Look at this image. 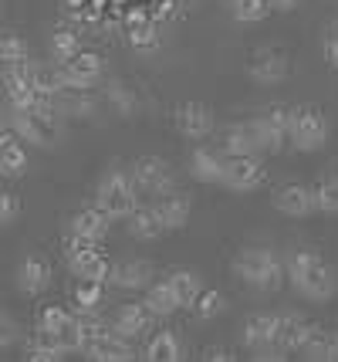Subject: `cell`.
<instances>
[{"label":"cell","mask_w":338,"mask_h":362,"mask_svg":"<svg viewBox=\"0 0 338 362\" xmlns=\"http://www.w3.org/2000/svg\"><path fill=\"white\" fill-rule=\"evenodd\" d=\"M284 271H288L291 288H294L301 298L315 301V305H325V301H332L338 295L335 268H332L318 251H311V247H298V251H291Z\"/></svg>","instance_id":"1"},{"label":"cell","mask_w":338,"mask_h":362,"mask_svg":"<svg viewBox=\"0 0 338 362\" xmlns=\"http://www.w3.org/2000/svg\"><path fill=\"white\" fill-rule=\"evenodd\" d=\"M11 129L20 142H31L37 149H54L61 142V112L54 109V98H37L31 109H11Z\"/></svg>","instance_id":"2"},{"label":"cell","mask_w":338,"mask_h":362,"mask_svg":"<svg viewBox=\"0 0 338 362\" xmlns=\"http://www.w3.org/2000/svg\"><path fill=\"white\" fill-rule=\"evenodd\" d=\"M234 271H237V278L243 284H251L258 291H277L281 284L288 281L284 261L271 247H243L237 254V261H234Z\"/></svg>","instance_id":"3"},{"label":"cell","mask_w":338,"mask_h":362,"mask_svg":"<svg viewBox=\"0 0 338 362\" xmlns=\"http://www.w3.org/2000/svg\"><path fill=\"white\" fill-rule=\"evenodd\" d=\"M95 197H98V206H102L112 221H126L132 210L139 206V189H135V183H132V173L119 170V166L105 170Z\"/></svg>","instance_id":"4"},{"label":"cell","mask_w":338,"mask_h":362,"mask_svg":"<svg viewBox=\"0 0 338 362\" xmlns=\"http://www.w3.org/2000/svg\"><path fill=\"white\" fill-rule=\"evenodd\" d=\"M288 139L298 153H318L325 142H328V119L322 115V109H315V105L291 109Z\"/></svg>","instance_id":"5"},{"label":"cell","mask_w":338,"mask_h":362,"mask_svg":"<svg viewBox=\"0 0 338 362\" xmlns=\"http://www.w3.org/2000/svg\"><path fill=\"white\" fill-rule=\"evenodd\" d=\"M247 126H251V136L258 142V153H281L284 142H288L291 109L288 105H267L254 119H247Z\"/></svg>","instance_id":"6"},{"label":"cell","mask_w":338,"mask_h":362,"mask_svg":"<svg viewBox=\"0 0 338 362\" xmlns=\"http://www.w3.org/2000/svg\"><path fill=\"white\" fill-rule=\"evenodd\" d=\"M65 261H68V268H71V274H75L78 281H109L112 261L98 251V244H92V240L68 237Z\"/></svg>","instance_id":"7"},{"label":"cell","mask_w":338,"mask_h":362,"mask_svg":"<svg viewBox=\"0 0 338 362\" xmlns=\"http://www.w3.org/2000/svg\"><path fill=\"white\" fill-rule=\"evenodd\" d=\"M105 71V62L98 58L95 51H78L71 62L54 64V75L61 88H81V92H92V85L98 81V75Z\"/></svg>","instance_id":"8"},{"label":"cell","mask_w":338,"mask_h":362,"mask_svg":"<svg viewBox=\"0 0 338 362\" xmlns=\"http://www.w3.org/2000/svg\"><path fill=\"white\" fill-rule=\"evenodd\" d=\"M132 183L139 193L145 197H162V193H169L173 189V170H169V163L159 156H143L132 163Z\"/></svg>","instance_id":"9"},{"label":"cell","mask_w":338,"mask_h":362,"mask_svg":"<svg viewBox=\"0 0 338 362\" xmlns=\"http://www.w3.org/2000/svg\"><path fill=\"white\" fill-rule=\"evenodd\" d=\"M267 180V170H264V163L258 156H227L224 159V183L227 189H234V193H251V189H258L260 183Z\"/></svg>","instance_id":"10"},{"label":"cell","mask_w":338,"mask_h":362,"mask_svg":"<svg viewBox=\"0 0 338 362\" xmlns=\"http://www.w3.org/2000/svg\"><path fill=\"white\" fill-rule=\"evenodd\" d=\"M81 356H88L92 362H135V349H132V339H122L112 325L98 332L88 346L81 349Z\"/></svg>","instance_id":"11"},{"label":"cell","mask_w":338,"mask_h":362,"mask_svg":"<svg viewBox=\"0 0 338 362\" xmlns=\"http://www.w3.org/2000/svg\"><path fill=\"white\" fill-rule=\"evenodd\" d=\"M288 54L284 51H277V47H260L251 54V62H247V75L251 81H258V85H281V81L288 78Z\"/></svg>","instance_id":"12"},{"label":"cell","mask_w":338,"mask_h":362,"mask_svg":"<svg viewBox=\"0 0 338 362\" xmlns=\"http://www.w3.org/2000/svg\"><path fill=\"white\" fill-rule=\"evenodd\" d=\"M271 204L277 214L294 217V221L315 214V197H311V187H305V183H284V187H277L271 197Z\"/></svg>","instance_id":"13"},{"label":"cell","mask_w":338,"mask_h":362,"mask_svg":"<svg viewBox=\"0 0 338 362\" xmlns=\"http://www.w3.org/2000/svg\"><path fill=\"white\" fill-rule=\"evenodd\" d=\"M176 129H179V136L190 142L207 139L210 132H213V112L203 102H183L176 109Z\"/></svg>","instance_id":"14"},{"label":"cell","mask_w":338,"mask_h":362,"mask_svg":"<svg viewBox=\"0 0 338 362\" xmlns=\"http://www.w3.org/2000/svg\"><path fill=\"white\" fill-rule=\"evenodd\" d=\"M152 278H156V271H152V264L143 261V257L119 261V264H112V271H109V281H112L115 288H122V291H145V288L152 284Z\"/></svg>","instance_id":"15"},{"label":"cell","mask_w":338,"mask_h":362,"mask_svg":"<svg viewBox=\"0 0 338 362\" xmlns=\"http://www.w3.org/2000/svg\"><path fill=\"white\" fill-rule=\"evenodd\" d=\"M156 214H159V221L166 230H183V227L190 223V217H193V200H190V193H183V189H169V193L159 197Z\"/></svg>","instance_id":"16"},{"label":"cell","mask_w":338,"mask_h":362,"mask_svg":"<svg viewBox=\"0 0 338 362\" xmlns=\"http://www.w3.org/2000/svg\"><path fill=\"white\" fill-rule=\"evenodd\" d=\"M109 227H112V217L102 210V206H81L78 214L71 217V237H81V240H92V244H102L109 237Z\"/></svg>","instance_id":"17"},{"label":"cell","mask_w":338,"mask_h":362,"mask_svg":"<svg viewBox=\"0 0 338 362\" xmlns=\"http://www.w3.org/2000/svg\"><path fill=\"white\" fill-rule=\"evenodd\" d=\"M318 332V325H311L305 315H277V346L281 349H288V352H298V349H305L308 346V339Z\"/></svg>","instance_id":"18"},{"label":"cell","mask_w":338,"mask_h":362,"mask_svg":"<svg viewBox=\"0 0 338 362\" xmlns=\"http://www.w3.org/2000/svg\"><path fill=\"white\" fill-rule=\"evenodd\" d=\"M152 325V312L145 308L143 301H129V305H119V312L112 318V329L122 335V339H139L145 335Z\"/></svg>","instance_id":"19"},{"label":"cell","mask_w":338,"mask_h":362,"mask_svg":"<svg viewBox=\"0 0 338 362\" xmlns=\"http://www.w3.org/2000/svg\"><path fill=\"white\" fill-rule=\"evenodd\" d=\"M51 284V264L44 257H37V254H28L24 261H20V268H17V288L34 298V295H41L44 288Z\"/></svg>","instance_id":"20"},{"label":"cell","mask_w":338,"mask_h":362,"mask_svg":"<svg viewBox=\"0 0 338 362\" xmlns=\"http://www.w3.org/2000/svg\"><path fill=\"white\" fill-rule=\"evenodd\" d=\"M277 339V315L274 312H254L243 318L241 325V342L247 349H260Z\"/></svg>","instance_id":"21"},{"label":"cell","mask_w":338,"mask_h":362,"mask_svg":"<svg viewBox=\"0 0 338 362\" xmlns=\"http://www.w3.org/2000/svg\"><path fill=\"white\" fill-rule=\"evenodd\" d=\"M126 230H129V237L132 240H139V244L159 240V237L166 234V227H162L156 206H135L129 217H126Z\"/></svg>","instance_id":"22"},{"label":"cell","mask_w":338,"mask_h":362,"mask_svg":"<svg viewBox=\"0 0 338 362\" xmlns=\"http://www.w3.org/2000/svg\"><path fill=\"white\" fill-rule=\"evenodd\" d=\"M190 176L196 183H220L224 180V156L207 146H196L190 153Z\"/></svg>","instance_id":"23"},{"label":"cell","mask_w":338,"mask_h":362,"mask_svg":"<svg viewBox=\"0 0 338 362\" xmlns=\"http://www.w3.org/2000/svg\"><path fill=\"white\" fill-rule=\"evenodd\" d=\"M139 362H183V346H179L176 332L162 329L156 332L143 349V359Z\"/></svg>","instance_id":"24"},{"label":"cell","mask_w":338,"mask_h":362,"mask_svg":"<svg viewBox=\"0 0 338 362\" xmlns=\"http://www.w3.org/2000/svg\"><path fill=\"white\" fill-rule=\"evenodd\" d=\"M166 284L173 288V295H176L179 308H193L196 295L203 291V281H200V274L193 268H176L166 274Z\"/></svg>","instance_id":"25"},{"label":"cell","mask_w":338,"mask_h":362,"mask_svg":"<svg viewBox=\"0 0 338 362\" xmlns=\"http://www.w3.org/2000/svg\"><path fill=\"white\" fill-rule=\"evenodd\" d=\"M54 109L61 115H71V119H88L95 112V98H92V92H81V88H61L54 95Z\"/></svg>","instance_id":"26"},{"label":"cell","mask_w":338,"mask_h":362,"mask_svg":"<svg viewBox=\"0 0 338 362\" xmlns=\"http://www.w3.org/2000/svg\"><path fill=\"white\" fill-rule=\"evenodd\" d=\"M143 305L152 312V318H169L179 308L176 295H173V288H169L166 281H152V284H149V288H145Z\"/></svg>","instance_id":"27"},{"label":"cell","mask_w":338,"mask_h":362,"mask_svg":"<svg viewBox=\"0 0 338 362\" xmlns=\"http://www.w3.org/2000/svg\"><path fill=\"white\" fill-rule=\"evenodd\" d=\"M28 166H31L28 149H24V146H20L17 139H11V142H4V146H0V176L17 180V176L28 173Z\"/></svg>","instance_id":"28"},{"label":"cell","mask_w":338,"mask_h":362,"mask_svg":"<svg viewBox=\"0 0 338 362\" xmlns=\"http://www.w3.org/2000/svg\"><path fill=\"white\" fill-rule=\"evenodd\" d=\"M224 153L227 156H258V142L251 136L247 122H234L224 132Z\"/></svg>","instance_id":"29"},{"label":"cell","mask_w":338,"mask_h":362,"mask_svg":"<svg viewBox=\"0 0 338 362\" xmlns=\"http://www.w3.org/2000/svg\"><path fill=\"white\" fill-rule=\"evenodd\" d=\"M105 281H78L75 288V315H98L102 298H105Z\"/></svg>","instance_id":"30"},{"label":"cell","mask_w":338,"mask_h":362,"mask_svg":"<svg viewBox=\"0 0 338 362\" xmlns=\"http://www.w3.org/2000/svg\"><path fill=\"white\" fill-rule=\"evenodd\" d=\"M78 51H81V41L75 34V28H54V34H51V58H54V64L71 62Z\"/></svg>","instance_id":"31"},{"label":"cell","mask_w":338,"mask_h":362,"mask_svg":"<svg viewBox=\"0 0 338 362\" xmlns=\"http://www.w3.org/2000/svg\"><path fill=\"white\" fill-rule=\"evenodd\" d=\"M105 102H109L119 115H126V119L139 112V98H135V92H132L126 81H109V85H105Z\"/></svg>","instance_id":"32"},{"label":"cell","mask_w":338,"mask_h":362,"mask_svg":"<svg viewBox=\"0 0 338 362\" xmlns=\"http://www.w3.org/2000/svg\"><path fill=\"white\" fill-rule=\"evenodd\" d=\"M224 308H227V298L224 291H217V288H203L193 301V315L200 322H213L217 315H224Z\"/></svg>","instance_id":"33"},{"label":"cell","mask_w":338,"mask_h":362,"mask_svg":"<svg viewBox=\"0 0 338 362\" xmlns=\"http://www.w3.org/2000/svg\"><path fill=\"white\" fill-rule=\"evenodd\" d=\"M31 62V47L20 34H0V68Z\"/></svg>","instance_id":"34"},{"label":"cell","mask_w":338,"mask_h":362,"mask_svg":"<svg viewBox=\"0 0 338 362\" xmlns=\"http://www.w3.org/2000/svg\"><path fill=\"white\" fill-rule=\"evenodd\" d=\"M267 14H271L267 0H230V17L237 24H260Z\"/></svg>","instance_id":"35"},{"label":"cell","mask_w":338,"mask_h":362,"mask_svg":"<svg viewBox=\"0 0 338 362\" xmlns=\"http://www.w3.org/2000/svg\"><path fill=\"white\" fill-rule=\"evenodd\" d=\"M311 197H315V210H322L328 217H338V180H322L311 187Z\"/></svg>","instance_id":"36"},{"label":"cell","mask_w":338,"mask_h":362,"mask_svg":"<svg viewBox=\"0 0 338 362\" xmlns=\"http://www.w3.org/2000/svg\"><path fill=\"white\" fill-rule=\"evenodd\" d=\"M129 45L135 51H156L159 47V28H156L152 17L143 21V24H135V28H129Z\"/></svg>","instance_id":"37"},{"label":"cell","mask_w":338,"mask_h":362,"mask_svg":"<svg viewBox=\"0 0 338 362\" xmlns=\"http://www.w3.org/2000/svg\"><path fill=\"white\" fill-rule=\"evenodd\" d=\"M294 362H328V335L318 329L308 339L305 349H298V359Z\"/></svg>","instance_id":"38"},{"label":"cell","mask_w":338,"mask_h":362,"mask_svg":"<svg viewBox=\"0 0 338 362\" xmlns=\"http://www.w3.org/2000/svg\"><path fill=\"white\" fill-rule=\"evenodd\" d=\"M20 217V197L11 189H0V227H11Z\"/></svg>","instance_id":"39"},{"label":"cell","mask_w":338,"mask_h":362,"mask_svg":"<svg viewBox=\"0 0 338 362\" xmlns=\"http://www.w3.org/2000/svg\"><path fill=\"white\" fill-rule=\"evenodd\" d=\"M288 349H281L277 342H267L260 349H251V362H288Z\"/></svg>","instance_id":"40"},{"label":"cell","mask_w":338,"mask_h":362,"mask_svg":"<svg viewBox=\"0 0 338 362\" xmlns=\"http://www.w3.org/2000/svg\"><path fill=\"white\" fill-rule=\"evenodd\" d=\"M325 58L338 71V28H332V31L325 34Z\"/></svg>","instance_id":"41"},{"label":"cell","mask_w":338,"mask_h":362,"mask_svg":"<svg viewBox=\"0 0 338 362\" xmlns=\"http://www.w3.org/2000/svg\"><path fill=\"white\" fill-rule=\"evenodd\" d=\"M14 342H17V325L7 315H0V349L14 346Z\"/></svg>","instance_id":"42"},{"label":"cell","mask_w":338,"mask_h":362,"mask_svg":"<svg viewBox=\"0 0 338 362\" xmlns=\"http://www.w3.org/2000/svg\"><path fill=\"white\" fill-rule=\"evenodd\" d=\"M200 362H237V356H234L230 349H224V346H213V349L203 352V359Z\"/></svg>","instance_id":"43"},{"label":"cell","mask_w":338,"mask_h":362,"mask_svg":"<svg viewBox=\"0 0 338 362\" xmlns=\"http://www.w3.org/2000/svg\"><path fill=\"white\" fill-rule=\"evenodd\" d=\"M24 362H61V356H58V352H48V349L31 346L28 349V356H24Z\"/></svg>","instance_id":"44"},{"label":"cell","mask_w":338,"mask_h":362,"mask_svg":"<svg viewBox=\"0 0 338 362\" xmlns=\"http://www.w3.org/2000/svg\"><path fill=\"white\" fill-rule=\"evenodd\" d=\"M173 7H176L173 0H159V4H156V11H152V17H156V21H169V17L176 14Z\"/></svg>","instance_id":"45"},{"label":"cell","mask_w":338,"mask_h":362,"mask_svg":"<svg viewBox=\"0 0 338 362\" xmlns=\"http://www.w3.org/2000/svg\"><path fill=\"white\" fill-rule=\"evenodd\" d=\"M298 4H301V0H267V7L277 11V14H291V11H298Z\"/></svg>","instance_id":"46"},{"label":"cell","mask_w":338,"mask_h":362,"mask_svg":"<svg viewBox=\"0 0 338 362\" xmlns=\"http://www.w3.org/2000/svg\"><path fill=\"white\" fill-rule=\"evenodd\" d=\"M328 362H338V332H328Z\"/></svg>","instance_id":"47"},{"label":"cell","mask_w":338,"mask_h":362,"mask_svg":"<svg viewBox=\"0 0 338 362\" xmlns=\"http://www.w3.org/2000/svg\"><path fill=\"white\" fill-rule=\"evenodd\" d=\"M14 139V129H11V122H0V146L4 142H11Z\"/></svg>","instance_id":"48"},{"label":"cell","mask_w":338,"mask_h":362,"mask_svg":"<svg viewBox=\"0 0 338 362\" xmlns=\"http://www.w3.org/2000/svg\"><path fill=\"white\" fill-rule=\"evenodd\" d=\"M65 7H71V11H81V7H88V0H65Z\"/></svg>","instance_id":"49"},{"label":"cell","mask_w":338,"mask_h":362,"mask_svg":"<svg viewBox=\"0 0 338 362\" xmlns=\"http://www.w3.org/2000/svg\"><path fill=\"white\" fill-rule=\"evenodd\" d=\"M0 14H4V0H0Z\"/></svg>","instance_id":"50"}]
</instances>
